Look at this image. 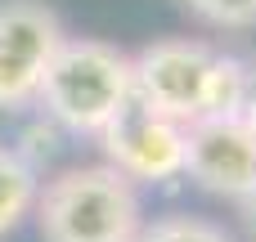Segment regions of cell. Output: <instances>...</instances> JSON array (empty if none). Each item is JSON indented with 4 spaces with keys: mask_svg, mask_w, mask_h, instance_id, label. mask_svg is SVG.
<instances>
[{
    "mask_svg": "<svg viewBox=\"0 0 256 242\" xmlns=\"http://www.w3.org/2000/svg\"><path fill=\"white\" fill-rule=\"evenodd\" d=\"M135 72V99L180 126H194L202 117H234L243 94L248 63L212 49L189 36H166L130 54Z\"/></svg>",
    "mask_w": 256,
    "mask_h": 242,
    "instance_id": "1",
    "label": "cell"
},
{
    "mask_svg": "<svg viewBox=\"0 0 256 242\" xmlns=\"http://www.w3.org/2000/svg\"><path fill=\"white\" fill-rule=\"evenodd\" d=\"M32 216L45 242H135L144 229V198L122 171L90 162L50 175Z\"/></svg>",
    "mask_w": 256,
    "mask_h": 242,
    "instance_id": "2",
    "label": "cell"
},
{
    "mask_svg": "<svg viewBox=\"0 0 256 242\" xmlns=\"http://www.w3.org/2000/svg\"><path fill=\"white\" fill-rule=\"evenodd\" d=\"M130 99H135L130 54L94 36H68L58 54L50 58L40 94H36L50 121H58L72 135H94V139Z\"/></svg>",
    "mask_w": 256,
    "mask_h": 242,
    "instance_id": "3",
    "label": "cell"
},
{
    "mask_svg": "<svg viewBox=\"0 0 256 242\" xmlns=\"http://www.w3.org/2000/svg\"><path fill=\"white\" fill-rule=\"evenodd\" d=\"M68 40L58 13L40 0H0V112L36 103L58 45Z\"/></svg>",
    "mask_w": 256,
    "mask_h": 242,
    "instance_id": "4",
    "label": "cell"
},
{
    "mask_svg": "<svg viewBox=\"0 0 256 242\" xmlns=\"http://www.w3.org/2000/svg\"><path fill=\"white\" fill-rule=\"evenodd\" d=\"M104 162L140 184H176L184 180V126L130 99L99 135Z\"/></svg>",
    "mask_w": 256,
    "mask_h": 242,
    "instance_id": "5",
    "label": "cell"
},
{
    "mask_svg": "<svg viewBox=\"0 0 256 242\" xmlns=\"http://www.w3.org/2000/svg\"><path fill=\"white\" fill-rule=\"evenodd\" d=\"M184 175L230 202L256 189V139L238 117H202L184 126Z\"/></svg>",
    "mask_w": 256,
    "mask_h": 242,
    "instance_id": "6",
    "label": "cell"
},
{
    "mask_svg": "<svg viewBox=\"0 0 256 242\" xmlns=\"http://www.w3.org/2000/svg\"><path fill=\"white\" fill-rule=\"evenodd\" d=\"M36 193H40V175L32 171V162L14 148H0V238L32 216Z\"/></svg>",
    "mask_w": 256,
    "mask_h": 242,
    "instance_id": "7",
    "label": "cell"
},
{
    "mask_svg": "<svg viewBox=\"0 0 256 242\" xmlns=\"http://www.w3.org/2000/svg\"><path fill=\"white\" fill-rule=\"evenodd\" d=\"M135 242H234V238H230V234H225L216 220L171 211V216L144 220V229L135 234Z\"/></svg>",
    "mask_w": 256,
    "mask_h": 242,
    "instance_id": "8",
    "label": "cell"
},
{
    "mask_svg": "<svg viewBox=\"0 0 256 242\" xmlns=\"http://www.w3.org/2000/svg\"><path fill=\"white\" fill-rule=\"evenodd\" d=\"M212 27H256V0H180Z\"/></svg>",
    "mask_w": 256,
    "mask_h": 242,
    "instance_id": "9",
    "label": "cell"
},
{
    "mask_svg": "<svg viewBox=\"0 0 256 242\" xmlns=\"http://www.w3.org/2000/svg\"><path fill=\"white\" fill-rule=\"evenodd\" d=\"M234 117L243 121V130L256 139V63H248V72H243V94H238V112Z\"/></svg>",
    "mask_w": 256,
    "mask_h": 242,
    "instance_id": "10",
    "label": "cell"
},
{
    "mask_svg": "<svg viewBox=\"0 0 256 242\" xmlns=\"http://www.w3.org/2000/svg\"><path fill=\"white\" fill-rule=\"evenodd\" d=\"M238 216H243V229H248V238L256 242V189L238 202Z\"/></svg>",
    "mask_w": 256,
    "mask_h": 242,
    "instance_id": "11",
    "label": "cell"
}]
</instances>
